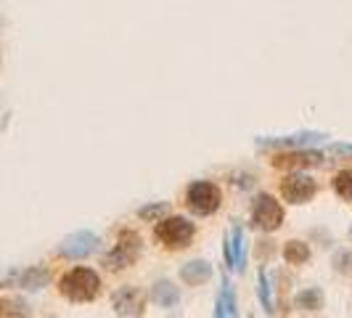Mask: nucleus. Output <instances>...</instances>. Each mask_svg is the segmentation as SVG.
Segmentation results:
<instances>
[{"label":"nucleus","instance_id":"22","mask_svg":"<svg viewBox=\"0 0 352 318\" xmlns=\"http://www.w3.org/2000/svg\"><path fill=\"white\" fill-rule=\"evenodd\" d=\"M336 273H342V276H352V249H339L334 255V260H331Z\"/></svg>","mask_w":352,"mask_h":318},{"label":"nucleus","instance_id":"9","mask_svg":"<svg viewBox=\"0 0 352 318\" xmlns=\"http://www.w3.org/2000/svg\"><path fill=\"white\" fill-rule=\"evenodd\" d=\"M323 165V157L318 151H307V149H286L281 154L273 157V167L278 170H307V167H318Z\"/></svg>","mask_w":352,"mask_h":318},{"label":"nucleus","instance_id":"2","mask_svg":"<svg viewBox=\"0 0 352 318\" xmlns=\"http://www.w3.org/2000/svg\"><path fill=\"white\" fill-rule=\"evenodd\" d=\"M196 236V226L188 218H180V215H164L154 226V239L159 244H164L167 249H186L191 247Z\"/></svg>","mask_w":352,"mask_h":318},{"label":"nucleus","instance_id":"12","mask_svg":"<svg viewBox=\"0 0 352 318\" xmlns=\"http://www.w3.org/2000/svg\"><path fill=\"white\" fill-rule=\"evenodd\" d=\"M212 276V265L207 260H188L180 268V282L186 286H199Z\"/></svg>","mask_w":352,"mask_h":318},{"label":"nucleus","instance_id":"21","mask_svg":"<svg viewBox=\"0 0 352 318\" xmlns=\"http://www.w3.org/2000/svg\"><path fill=\"white\" fill-rule=\"evenodd\" d=\"M257 295H260L265 313H273V295H270V282H267L265 271H260V276H257Z\"/></svg>","mask_w":352,"mask_h":318},{"label":"nucleus","instance_id":"7","mask_svg":"<svg viewBox=\"0 0 352 318\" xmlns=\"http://www.w3.org/2000/svg\"><path fill=\"white\" fill-rule=\"evenodd\" d=\"M316 194H318L316 180L302 176V173H292L289 170V176L281 180V196L283 202H289V204H305V202H310Z\"/></svg>","mask_w":352,"mask_h":318},{"label":"nucleus","instance_id":"18","mask_svg":"<svg viewBox=\"0 0 352 318\" xmlns=\"http://www.w3.org/2000/svg\"><path fill=\"white\" fill-rule=\"evenodd\" d=\"M0 316H30V305L19 297L0 300Z\"/></svg>","mask_w":352,"mask_h":318},{"label":"nucleus","instance_id":"17","mask_svg":"<svg viewBox=\"0 0 352 318\" xmlns=\"http://www.w3.org/2000/svg\"><path fill=\"white\" fill-rule=\"evenodd\" d=\"M283 257H286V263L289 265H305L310 260V247L300 242V239H292V242H286V247H283Z\"/></svg>","mask_w":352,"mask_h":318},{"label":"nucleus","instance_id":"10","mask_svg":"<svg viewBox=\"0 0 352 318\" xmlns=\"http://www.w3.org/2000/svg\"><path fill=\"white\" fill-rule=\"evenodd\" d=\"M223 255H226L228 268H233V271H244V265H247V239H244V231L239 229V226L230 231V236L226 239Z\"/></svg>","mask_w":352,"mask_h":318},{"label":"nucleus","instance_id":"23","mask_svg":"<svg viewBox=\"0 0 352 318\" xmlns=\"http://www.w3.org/2000/svg\"><path fill=\"white\" fill-rule=\"evenodd\" d=\"M331 151H334V154H342V157H352V143H334Z\"/></svg>","mask_w":352,"mask_h":318},{"label":"nucleus","instance_id":"8","mask_svg":"<svg viewBox=\"0 0 352 318\" xmlns=\"http://www.w3.org/2000/svg\"><path fill=\"white\" fill-rule=\"evenodd\" d=\"M111 308H114L117 316H124V318L143 316V310H146V297H143V292L138 286H130V284H127V286H120V289L114 292Z\"/></svg>","mask_w":352,"mask_h":318},{"label":"nucleus","instance_id":"3","mask_svg":"<svg viewBox=\"0 0 352 318\" xmlns=\"http://www.w3.org/2000/svg\"><path fill=\"white\" fill-rule=\"evenodd\" d=\"M186 204L196 215H214L223 204V191L210 180H196L186 191Z\"/></svg>","mask_w":352,"mask_h":318},{"label":"nucleus","instance_id":"4","mask_svg":"<svg viewBox=\"0 0 352 318\" xmlns=\"http://www.w3.org/2000/svg\"><path fill=\"white\" fill-rule=\"evenodd\" d=\"M138 255H141V236L135 231H122L117 247L104 257V265L109 271H124L138 260Z\"/></svg>","mask_w":352,"mask_h":318},{"label":"nucleus","instance_id":"6","mask_svg":"<svg viewBox=\"0 0 352 318\" xmlns=\"http://www.w3.org/2000/svg\"><path fill=\"white\" fill-rule=\"evenodd\" d=\"M98 244L101 239L90 231H77V233H69L61 244H58V257H67V260H85L93 252H98Z\"/></svg>","mask_w":352,"mask_h":318},{"label":"nucleus","instance_id":"20","mask_svg":"<svg viewBox=\"0 0 352 318\" xmlns=\"http://www.w3.org/2000/svg\"><path fill=\"white\" fill-rule=\"evenodd\" d=\"M334 191L342 196L344 202H352V170H342V173H336Z\"/></svg>","mask_w":352,"mask_h":318},{"label":"nucleus","instance_id":"19","mask_svg":"<svg viewBox=\"0 0 352 318\" xmlns=\"http://www.w3.org/2000/svg\"><path fill=\"white\" fill-rule=\"evenodd\" d=\"M170 212V207L164 204V202H154V204H146V207H141L138 210V218L141 220H146V223H159L164 215Z\"/></svg>","mask_w":352,"mask_h":318},{"label":"nucleus","instance_id":"14","mask_svg":"<svg viewBox=\"0 0 352 318\" xmlns=\"http://www.w3.org/2000/svg\"><path fill=\"white\" fill-rule=\"evenodd\" d=\"M151 300H154V305L164 308V310H173L180 302V292H177V286L173 282H157L154 289H151Z\"/></svg>","mask_w":352,"mask_h":318},{"label":"nucleus","instance_id":"1","mask_svg":"<svg viewBox=\"0 0 352 318\" xmlns=\"http://www.w3.org/2000/svg\"><path fill=\"white\" fill-rule=\"evenodd\" d=\"M58 292L69 302H93L101 295V276L93 268L77 265L58 279Z\"/></svg>","mask_w":352,"mask_h":318},{"label":"nucleus","instance_id":"16","mask_svg":"<svg viewBox=\"0 0 352 318\" xmlns=\"http://www.w3.org/2000/svg\"><path fill=\"white\" fill-rule=\"evenodd\" d=\"M214 316L217 318H233L239 316V305H236V295H233V286L228 282L223 284L220 295H217V308H214Z\"/></svg>","mask_w":352,"mask_h":318},{"label":"nucleus","instance_id":"11","mask_svg":"<svg viewBox=\"0 0 352 318\" xmlns=\"http://www.w3.org/2000/svg\"><path fill=\"white\" fill-rule=\"evenodd\" d=\"M326 138L323 133H294V136H278V138H260L263 149H302V146H313Z\"/></svg>","mask_w":352,"mask_h":318},{"label":"nucleus","instance_id":"13","mask_svg":"<svg viewBox=\"0 0 352 318\" xmlns=\"http://www.w3.org/2000/svg\"><path fill=\"white\" fill-rule=\"evenodd\" d=\"M16 284L21 286V289L37 292V289H43V286H48V284H51V271H48V268H43V265L27 268V271H21V273H19Z\"/></svg>","mask_w":352,"mask_h":318},{"label":"nucleus","instance_id":"5","mask_svg":"<svg viewBox=\"0 0 352 318\" xmlns=\"http://www.w3.org/2000/svg\"><path fill=\"white\" fill-rule=\"evenodd\" d=\"M252 226L254 229L265 231V233H273L283 226V207L281 202H276L270 194H260L252 204Z\"/></svg>","mask_w":352,"mask_h":318},{"label":"nucleus","instance_id":"15","mask_svg":"<svg viewBox=\"0 0 352 318\" xmlns=\"http://www.w3.org/2000/svg\"><path fill=\"white\" fill-rule=\"evenodd\" d=\"M294 308H297L300 313H318V310L323 308V292H320L318 286L302 289L300 295L294 297Z\"/></svg>","mask_w":352,"mask_h":318}]
</instances>
